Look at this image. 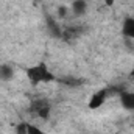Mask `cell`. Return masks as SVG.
<instances>
[{"mask_svg": "<svg viewBox=\"0 0 134 134\" xmlns=\"http://www.w3.org/2000/svg\"><path fill=\"white\" fill-rule=\"evenodd\" d=\"M87 11V2L86 0H73L72 3V13L75 16H84Z\"/></svg>", "mask_w": 134, "mask_h": 134, "instance_id": "5", "label": "cell"}, {"mask_svg": "<svg viewBox=\"0 0 134 134\" xmlns=\"http://www.w3.org/2000/svg\"><path fill=\"white\" fill-rule=\"evenodd\" d=\"M14 134H28V123L27 122H20L16 125Z\"/></svg>", "mask_w": 134, "mask_h": 134, "instance_id": "9", "label": "cell"}, {"mask_svg": "<svg viewBox=\"0 0 134 134\" xmlns=\"http://www.w3.org/2000/svg\"><path fill=\"white\" fill-rule=\"evenodd\" d=\"M50 111H52V106L45 98H37V100L31 101V104H30V112L36 114L42 120H48Z\"/></svg>", "mask_w": 134, "mask_h": 134, "instance_id": "2", "label": "cell"}, {"mask_svg": "<svg viewBox=\"0 0 134 134\" xmlns=\"http://www.w3.org/2000/svg\"><path fill=\"white\" fill-rule=\"evenodd\" d=\"M28 134H45L39 126H36V125H31V123H28Z\"/></svg>", "mask_w": 134, "mask_h": 134, "instance_id": "11", "label": "cell"}, {"mask_svg": "<svg viewBox=\"0 0 134 134\" xmlns=\"http://www.w3.org/2000/svg\"><path fill=\"white\" fill-rule=\"evenodd\" d=\"M27 73V78L30 80V83L33 86L37 84H42V83H53V81H58L56 75L47 67L45 63H37L31 67H27L25 70Z\"/></svg>", "mask_w": 134, "mask_h": 134, "instance_id": "1", "label": "cell"}, {"mask_svg": "<svg viewBox=\"0 0 134 134\" xmlns=\"http://www.w3.org/2000/svg\"><path fill=\"white\" fill-rule=\"evenodd\" d=\"M14 76V69L9 64H2L0 66V80L2 81H11Z\"/></svg>", "mask_w": 134, "mask_h": 134, "instance_id": "7", "label": "cell"}, {"mask_svg": "<svg viewBox=\"0 0 134 134\" xmlns=\"http://www.w3.org/2000/svg\"><path fill=\"white\" fill-rule=\"evenodd\" d=\"M47 25H48L50 33L53 34L55 37H63V30H61V28H59V25L53 20V17H52V16H47Z\"/></svg>", "mask_w": 134, "mask_h": 134, "instance_id": "8", "label": "cell"}, {"mask_svg": "<svg viewBox=\"0 0 134 134\" xmlns=\"http://www.w3.org/2000/svg\"><path fill=\"white\" fill-rule=\"evenodd\" d=\"M122 34L126 39H134V17H126L122 24Z\"/></svg>", "mask_w": 134, "mask_h": 134, "instance_id": "4", "label": "cell"}, {"mask_svg": "<svg viewBox=\"0 0 134 134\" xmlns=\"http://www.w3.org/2000/svg\"><path fill=\"white\" fill-rule=\"evenodd\" d=\"M106 3H108V5H112V0H106Z\"/></svg>", "mask_w": 134, "mask_h": 134, "instance_id": "13", "label": "cell"}, {"mask_svg": "<svg viewBox=\"0 0 134 134\" xmlns=\"http://www.w3.org/2000/svg\"><path fill=\"white\" fill-rule=\"evenodd\" d=\"M67 13H69L67 11V6H59L58 8V16L59 17H67Z\"/></svg>", "mask_w": 134, "mask_h": 134, "instance_id": "12", "label": "cell"}, {"mask_svg": "<svg viewBox=\"0 0 134 134\" xmlns=\"http://www.w3.org/2000/svg\"><path fill=\"white\" fill-rule=\"evenodd\" d=\"M119 97H120V104H122V108L126 109V111H133L134 112V92L122 91Z\"/></svg>", "mask_w": 134, "mask_h": 134, "instance_id": "3", "label": "cell"}, {"mask_svg": "<svg viewBox=\"0 0 134 134\" xmlns=\"http://www.w3.org/2000/svg\"><path fill=\"white\" fill-rule=\"evenodd\" d=\"M104 98H106V91H100V92L94 94L92 98L89 100V108H91V109H97V108H100L101 104L104 103Z\"/></svg>", "mask_w": 134, "mask_h": 134, "instance_id": "6", "label": "cell"}, {"mask_svg": "<svg viewBox=\"0 0 134 134\" xmlns=\"http://www.w3.org/2000/svg\"><path fill=\"white\" fill-rule=\"evenodd\" d=\"M58 81H61L66 86H78V84H81V80H78V78H63V80H58Z\"/></svg>", "mask_w": 134, "mask_h": 134, "instance_id": "10", "label": "cell"}]
</instances>
